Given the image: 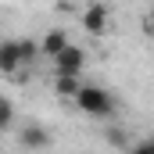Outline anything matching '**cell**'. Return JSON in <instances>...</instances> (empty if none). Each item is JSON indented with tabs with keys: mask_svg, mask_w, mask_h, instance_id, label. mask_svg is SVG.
<instances>
[{
	"mask_svg": "<svg viewBox=\"0 0 154 154\" xmlns=\"http://www.w3.org/2000/svg\"><path fill=\"white\" fill-rule=\"evenodd\" d=\"M75 104H79V111L97 115V118H104V115L115 111V97H111L108 90H100V86H82L79 97H75Z\"/></svg>",
	"mask_w": 154,
	"mask_h": 154,
	"instance_id": "6da1fadb",
	"label": "cell"
},
{
	"mask_svg": "<svg viewBox=\"0 0 154 154\" xmlns=\"http://www.w3.org/2000/svg\"><path fill=\"white\" fill-rule=\"evenodd\" d=\"M82 68H86V54L79 47H65L54 57V75H79Z\"/></svg>",
	"mask_w": 154,
	"mask_h": 154,
	"instance_id": "7a4b0ae2",
	"label": "cell"
},
{
	"mask_svg": "<svg viewBox=\"0 0 154 154\" xmlns=\"http://www.w3.org/2000/svg\"><path fill=\"white\" fill-rule=\"evenodd\" d=\"M82 29H86L90 36H100V32L108 29V7H104V4H90V7L82 11Z\"/></svg>",
	"mask_w": 154,
	"mask_h": 154,
	"instance_id": "3957f363",
	"label": "cell"
},
{
	"mask_svg": "<svg viewBox=\"0 0 154 154\" xmlns=\"http://www.w3.org/2000/svg\"><path fill=\"white\" fill-rule=\"evenodd\" d=\"M22 65H25V57H22V47H18V39H7V43L0 47V72L14 75Z\"/></svg>",
	"mask_w": 154,
	"mask_h": 154,
	"instance_id": "277c9868",
	"label": "cell"
},
{
	"mask_svg": "<svg viewBox=\"0 0 154 154\" xmlns=\"http://www.w3.org/2000/svg\"><path fill=\"white\" fill-rule=\"evenodd\" d=\"M39 47H43V54L57 57V54H61L65 47H72V43H68V32H65V29H47L43 39H39Z\"/></svg>",
	"mask_w": 154,
	"mask_h": 154,
	"instance_id": "5b68a950",
	"label": "cell"
},
{
	"mask_svg": "<svg viewBox=\"0 0 154 154\" xmlns=\"http://www.w3.org/2000/svg\"><path fill=\"white\" fill-rule=\"evenodd\" d=\"M47 143H50V133H47L43 125L32 122V125H25V129H22V147H29V151H43Z\"/></svg>",
	"mask_w": 154,
	"mask_h": 154,
	"instance_id": "8992f818",
	"label": "cell"
},
{
	"mask_svg": "<svg viewBox=\"0 0 154 154\" xmlns=\"http://www.w3.org/2000/svg\"><path fill=\"white\" fill-rule=\"evenodd\" d=\"M54 90H57V97H72L75 100L82 82H79V75H54Z\"/></svg>",
	"mask_w": 154,
	"mask_h": 154,
	"instance_id": "52a82bcc",
	"label": "cell"
},
{
	"mask_svg": "<svg viewBox=\"0 0 154 154\" xmlns=\"http://www.w3.org/2000/svg\"><path fill=\"white\" fill-rule=\"evenodd\" d=\"M11 125H14V104L4 97L0 100V129H11Z\"/></svg>",
	"mask_w": 154,
	"mask_h": 154,
	"instance_id": "ba28073f",
	"label": "cell"
},
{
	"mask_svg": "<svg viewBox=\"0 0 154 154\" xmlns=\"http://www.w3.org/2000/svg\"><path fill=\"white\" fill-rule=\"evenodd\" d=\"M18 47H22V57H25V65H32V57H36V50H43V47H36L32 39H18Z\"/></svg>",
	"mask_w": 154,
	"mask_h": 154,
	"instance_id": "9c48e42d",
	"label": "cell"
},
{
	"mask_svg": "<svg viewBox=\"0 0 154 154\" xmlns=\"http://www.w3.org/2000/svg\"><path fill=\"white\" fill-rule=\"evenodd\" d=\"M129 154H154V140H140L136 147H129Z\"/></svg>",
	"mask_w": 154,
	"mask_h": 154,
	"instance_id": "30bf717a",
	"label": "cell"
},
{
	"mask_svg": "<svg viewBox=\"0 0 154 154\" xmlns=\"http://www.w3.org/2000/svg\"><path fill=\"white\" fill-rule=\"evenodd\" d=\"M108 143H115V147H125V133H122V129H108Z\"/></svg>",
	"mask_w": 154,
	"mask_h": 154,
	"instance_id": "8fae6325",
	"label": "cell"
},
{
	"mask_svg": "<svg viewBox=\"0 0 154 154\" xmlns=\"http://www.w3.org/2000/svg\"><path fill=\"white\" fill-rule=\"evenodd\" d=\"M143 29H147V32H151V36H154V11H151V14H147V22H143Z\"/></svg>",
	"mask_w": 154,
	"mask_h": 154,
	"instance_id": "7c38bea8",
	"label": "cell"
}]
</instances>
